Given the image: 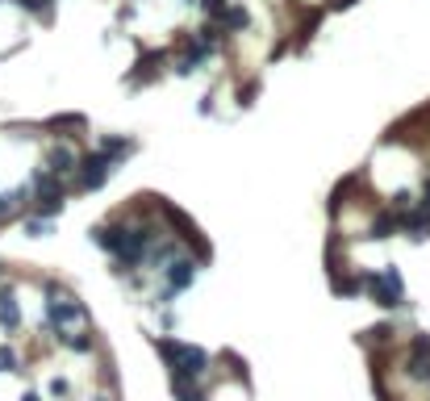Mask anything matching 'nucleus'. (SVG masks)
Masks as SVG:
<instances>
[{"label":"nucleus","mask_w":430,"mask_h":401,"mask_svg":"<svg viewBox=\"0 0 430 401\" xmlns=\"http://www.w3.org/2000/svg\"><path fill=\"white\" fill-rule=\"evenodd\" d=\"M397 226H401V218L389 209V213H381V218H376V226H372V239H385V234H393Z\"/></svg>","instance_id":"nucleus-9"},{"label":"nucleus","mask_w":430,"mask_h":401,"mask_svg":"<svg viewBox=\"0 0 430 401\" xmlns=\"http://www.w3.org/2000/svg\"><path fill=\"white\" fill-rule=\"evenodd\" d=\"M100 151L113 159V155H125V151H130V142H125V138H105V142H100Z\"/></svg>","instance_id":"nucleus-14"},{"label":"nucleus","mask_w":430,"mask_h":401,"mask_svg":"<svg viewBox=\"0 0 430 401\" xmlns=\"http://www.w3.org/2000/svg\"><path fill=\"white\" fill-rule=\"evenodd\" d=\"M21 314H17V301H13V289H0V326L4 331H17Z\"/></svg>","instance_id":"nucleus-7"},{"label":"nucleus","mask_w":430,"mask_h":401,"mask_svg":"<svg viewBox=\"0 0 430 401\" xmlns=\"http://www.w3.org/2000/svg\"><path fill=\"white\" fill-rule=\"evenodd\" d=\"M414 356H430V339H427V335H418V339H414Z\"/></svg>","instance_id":"nucleus-17"},{"label":"nucleus","mask_w":430,"mask_h":401,"mask_svg":"<svg viewBox=\"0 0 430 401\" xmlns=\"http://www.w3.org/2000/svg\"><path fill=\"white\" fill-rule=\"evenodd\" d=\"M171 389H176V398L180 401H205V393H201L197 385H188L184 377H171Z\"/></svg>","instance_id":"nucleus-10"},{"label":"nucleus","mask_w":430,"mask_h":401,"mask_svg":"<svg viewBox=\"0 0 430 401\" xmlns=\"http://www.w3.org/2000/svg\"><path fill=\"white\" fill-rule=\"evenodd\" d=\"M59 339H63L67 347H75V351H92V339H88V335H67V331L59 326Z\"/></svg>","instance_id":"nucleus-11"},{"label":"nucleus","mask_w":430,"mask_h":401,"mask_svg":"<svg viewBox=\"0 0 430 401\" xmlns=\"http://www.w3.org/2000/svg\"><path fill=\"white\" fill-rule=\"evenodd\" d=\"M163 276H167V293H180V289H188L192 280H197V264L192 259H167V268H163Z\"/></svg>","instance_id":"nucleus-5"},{"label":"nucleus","mask_w":430,"mask_h":401,"mask_svg":"<svg viewBox=\"0 0 430 401\" xmlns=\"http://www.w3.org/2000/svg\"><path fill=\"white\" fill-rule=\"evenodd\" d=\"M360 285L372 293L376 305H401V276L397 272H360Z\"/></svg>","instance_id":"nucleus-2"},{"label":"nucleus","mask_w":430,"mask_h":401,"mask_svg":"<svg viewBox=\"0 0 430 401\" xmlns=\"http://www.w3.org/2000/svg\"><path fill=\"white\" fill-rule=\"evenodd\" d=\"M217 21H222L226 29H247V21H251V17H247V8H222V17H217Z\"/></svg>","instance_id":"nucleus-8"},{"label":"nucleus","mask_w":430,"mask_h":401,"mask_svg":"<svg viewBox=\"0 0 430 401\" xmlns=\"http://www.w3.org/2000/svg\"><path fill=\"white\" fill-rule=\"evenodd\" d=\"M410 377L414 381H430V356H414L410 360Z\"/></svg>","instance_id":"nucleus-12"},{"label":"nucleus","mask_w":430,"mask_h":401,"mask_svg":"<svg viewBox=\"0 0 430 401\" xmlns=\"http://www.w3.org/2000/svg\"><path fill=\"white\" fill-rule=\"evenodd\" d=\"M188 4H192V0H188Z\"/></svg>","instance_id":"nucleus-21"},{"label":"nucleus","mask_w":430,"mask_h":401,"mask_svg":"<svg viewBox=\"0 0 430 401\" xmlns=\"http://www.w3.org/2000/svg\"><path fill=\"white\" fill-rule=\"evenodd\" d=\"M422 209H430V180H427V188H422Z\"/></svg>","instance_id":"nucleus-18"},{"label":"nucleus","mask_w":430,"mask_h":401,"mask_svg":"<svg viewBox=\"0 0 430 401\" xmlns=\"http://www.w3.org/2000/svg\"><path fill=\"white\" fill-rule=\"evenodd\" d=\"M17 368V356H13V347H0V372H13Z\"/></svg>","instance_id":"nucleus-16"},{"label":"nucleus","mask_w":430,"mask_h":401,"mask_svg":"<svg viewBox=\"0 0 430 401\" xmlns=\"http://www.w3.org/2000/svg\"><path fill=\"white\" fill-rule=\"evenodd\" d=\"M75 151L71 146H54L50 155H46V172H54V176H67V172H75Z\"/></svg>","instance_id":"nucleus-6"},{"label":"nucleus","mask_w":430,"mask_h":401,"mask_svg":"<svg viewBox=\"0 0 430 401\" xmlns=\"http://www.w3.org/2000/svg\"><path fill=\"white\" fill-rule=\"evenodd\" d=\"M393 209H397V213H406V209H414V192H406V188H401V192L393 197Z\"/></svg>","instance_id":"nucleus-15"},{"label":"nucleus","mask_w":430,"mask_h":401,"mask_svg":"<svg viewBox=\"0 0 430 401\" xmlns=\"http://www.w3.org/2000/svg\"><path fill=\"white\" fill-rule=\"evenodd\" d=\"M100 401H109V398H100Z\"/></svg>","instance_id":"nucleus-20"},{"label":"nucleus","mask_w":430,"mask_h":401,"mask_svg":"<svg viewBox=\"0 0 430 401\" xmlns=\"http://www.w3.org/2000/svg\"><path fill=\"white\" fill-rule=\"evenodd\" d=\"M427 385H430V381H427Z\"/></svg>","instance_id":"nucleus-22"},{"label":"nucleus","mask_w":430,"mask_h":401,"mask_svg":"<svg viewBox=\"0 0 430 401\" xmlns=\"http://www.w3.org/2000/svg\"><path fill=\"white\" fill-rule=\"evenodd\" d=\"M21 201H25V188H17V192H0V218H4V213H13Z\"/></svg>","instance_id":"nucleus-13"},{"label":"nucleus","mask_w":430,"mask_h":401,"mask_svg":"<svg viewBox=\"0 0 430 401\" xmlns=\"http://www.w3.org/2000/svg\"><path fill=\"white\" fill-rule=\"evenodd\" d=\"M46 318H50V326H67V322H79V318H84V305L50 285V289H46Z\"/></svg>","instance_id":"nucleus-3"},{"label":"nucleus","mask_w":430,"mask_h":401,"mask_svg":"<svg viewBox=\"0 0 430 401\" xmlns=\"http://www.w3.org/2000/svg\"><path fill=\"white\" fill-rule=\"evenodd\" d=\"M21 401H42V398H38V393H25V398H21Z\"/></svg>","instance_id":"nucleus-19"},{"label":"nucleus","mask_w":430,"mask_h":401,"mask_svg":"<svg viewBox=\"0 0 430 401\" xmlns=\"http://www.w3.org/2000/svg\"><path fill=\"white\" fill-rule=\"evenodd\" d=\"M155 347H159V356L171 364V377L197 381V377H205V368H209V356H205L201 347H184V343H171V339H155Z\"/></svg>","instance_id":"nucleus-1"},{"label":"nucleus","mask_w":430,"mask_h":401,"mask_svg":"<svg viewBox=\"0 0 430 401\" xmlns=\"http://www.w3.org/2000/svg\"><path fill=\"white\" fill-rule=\"evenodd\" d=\"M75 167H79V184H84V188H100V184L109 180V167H113V159H109L105 151H96V155H84Z\"/></svg>","instance_id":"nucleus-4"}]
</instances>
